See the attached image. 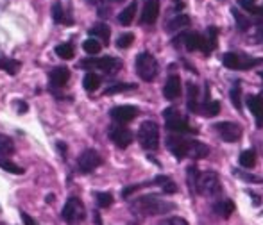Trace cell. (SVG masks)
Listing matches in <instances>:
<instances>
[{"label": "cell", "instance_id": "obj_27", "mask_svg": "<svg viewBox=\"0 0 263 225\" xmlns=\"http://www.w3.org/2000/svg\"><path fill=\"white\" fill-rule=\"evenodd\" d=\"M188 25H190V18H188L186 14H179V16H176L174 20H170L165 29L168 32H176V31H181V29L188 27Z\"/></svg>", "mask_w": 263, "mask_h": 225}, {"label": "cell", "instance_id": "obj_17", "mask_svg": "<svg viewBox=\"0 0 263 225\" xmlns=\"http://www.w3.org/2000/svg\"><path fill=\"white\" fill-rule=\"evenodd\" d=\"M49 79H50V86L63 88L70 80V70L66 66H58V68H54L49 73Z\"/></svg>", "mask_w": 263, "mask_h": 225}, {"label": "cell", "instance_id": "obj_11", "mask_svg": "<svg viewBox=\"0 0 263 225\" xmlns=\"http://www.w3.org/2000/svg\"><path fill=\"white\" fill-rule=\"evenodd\" d=\"M109 139L118 149H127L133 143V132L124 125H113L109 129Z\"/></svg>", "mask_w": 263, "mask_h": 225}, {"label": "cell", "instance_id": "obj_44", "mask_svg": "<svg viewBox=\"0 0 263 225\" xmlns=\"http://www.w3.org/2000/svg\"><path fill=\"white\" fill-rule=\"evenodd\" d=\"M22 220H24L25 225H38V223H36V220L32 218V216H29L27 213H22Z\"/></svg>", "mask_w": 263, "mask_h": 225}, {"label": "cell", "instance_id": "obj_37", "mask_svg": "<svg viewBox=\"0 0 263 225\" xmlns=\"http://www.w3.org/2000/svg\"><path fill=\"white\" fill-rule=\"evenodd\" d=\"M229 95H231L233 106H235V108L240 111V108H242V100H240V95H242V88H240V83L233 84V88H231V91H229Z\"/></svg>", "mask_w": 263, "mask_h": 225}, {"label": "cell", "instance_id": "obj_7", "mask_svg": "<svg viewBox=\"0 0 263 225\" xmlns=\"http://www.w3.org/2000/svg\"><path fill=\"white\" fill-rule=\"evenodd\" d=\"M222 63H224V66L229 70H249V68H254V66L261 65L263 59L246 57L235 52H226L224 56H222Z\"/></svg>", "mask_w": 263, "mask_h": 225}, {"label": "cell", "instance_id": "obj_46", "mask_svg": "<svg viewBox=\"0 0 263 225\" xmlns=\"http://www.w3.org/2000/svg\"><path fill=\"white\" fill-rule=\"evenodd\" d=\"M109 2H115V4H118V2H124V0H109Z\"/></svg>", "mask_w": 263, "mask_h": 225}, {"label": "cell", "instance_id": "obj_34", "mask_svg": "<svg viewBox=\"0 0 263 225\" xmlns=\"http://www.w3.org/2000/svg\"><path fill=\"white\" fill-rule=\"evenodd\" d=\"M83 49H84V52H86L88 56H95V54L101 52L102 45H101V42H97L95 38H88L86 42L83 43Z\"/></svg>", "mask_w": 263, "mask_h": 225}, {"label": "cell", "instance_id": "obj_21", "mask_svg": "<svg viewBox=\"0 0 263 225\" xmlns=\"http://www.w3.org/2000/svg\"><path fill=\"white\" fill-rule=\"evenodd\" d=\"M20 68H22V63L20 61L4 56V54H0V70H4V72L9 73V75H16V73L20 72Z\"/></svg>", "mask_w": 263, "mask_h": 225}, {"label": "cell", "instance_id": "obj_30", "mask_svg": "<svg viewBox=\"0 0 263 225\" xmlns=\"http://www.w3.org/2000/svg\"><path fill=\"white\" fill-rule=\"evenodd\" d=\"M101 77L97 75V73H93V72H88L86 75H84V79H83V86H84V90L86 91H97L99 90V86H101Z\"/></svg>", "mask_w": 263, "mask_h": 225}, {"label": "cell", "instance_id": "obj_9", "mask_svg": "<svg viewBox=\"0 0 263 225\" xmlns=\"http://www.w3.org/2000/svg\"><path fill=\"white\" fill-rule=\"evenodd\" d=\"M213 129L220 136L222 141L235 143L242 138V127L238 124H235V121H218V124L213 125Z\"/></svg>", "mask_w": 263, "mask_h": 225}, {"label": "cell", "instance_id": "obj_25", "mask_svg": "<svg viewBox=\"0 0 263 225\" xmlns=\"http://www.w3.org/2000/svg\"><path fill=\"white\" fill-rule=\"evenodd\" d=\"M199 108H201V104H199V90L194 83H188V109L192 113H199Z\"/></svg>", "mask_w": 263, "mask_h": 225}, {"label": "cell", "instance_id": "obj_4", "mask_svg": "<svg viewBox=\"0 0 263 225\" xmlns=\"http://www.w3.org/2000/svg\"><path fill=\"white\" fill-rule=\"evenodd\" d=\"M138 141L145 150H156L159 147V127L156 121H143L138 131Z\"/></svg>", "mask_w": 263, "mask_h": 225}, {"label": "cell", "instance_id": "obj_18", "mask_svg": "<svg viewBox=\"0 0 263 225\" xmlns=\"http://www.w3.org/2000/svg\"><path fill=\"white\" fill-rule=\"evenodd\" d=\"M210 154V149L204 143L197 141V139H190V145H188V157L192 159H204Z\"/></svg>", "mask_w": 263, "mask_h": 225}, {"label": "cell", "instance_id": "obj_39", "mask_svg": "<svg viewBox=\"0 0 263 225\" xmlns=\"http://www.w3.org/2000/svg\"><path fill=\"white\" fill-rule=\"evenodd\" d=\"M95 198H97L99 208H109V206H113V195L107 193V191H101V193H97L95 195Z\"/></svg>", "mask_w": 263, "mask_h": 225}, {"label": "cell", "instance_id": "obj_15", "mask_svg": "<svg viewBox=\"0 0 263 225\" xmlns=\"http://www.w3.org/2000/svg\"><path fill=\"white\" fill-rule=\"evenodd\" d=\"M163 95H165L166 100H176L181 95V79L177 75H170L165 83L163 88Z\"/></svg>", "mask_w": 263, "mask_h": 225}, {"label": "cell", "instance_id": "obj_40", "mask_svg": "<svg viewBox=\"0 0 263 225\" xmlns=\"http://www.w3.org/2000/svg\"><path fill=\"white\" fill-rule=\"evenodd\" d=\"M199 170L195 167H190L188 168V186H190V191L195 193L197 191V179H199Z\"/></svg>", "mask_w": 263, "mask_h": 225}, {"label": "cell", "instance_id": "obj_6", "mask_svg": "<svg viewBox=\"0 0 263 225\" xmlns=\"http://www.w3.org/2000/svg\"><path fill=\"white\" fill-rule=\"evenodd\" d=\"M163 118H165V125L170 132H176V134L194 132V129L188 125V120L177 111V109H174V108L165 109V111H163Z\"/></svg>", "mask_w": 263, "mask_h": 225}, {"label": "cell", "instance_id": "obj_10", "mask_svg": "<svg viewBox=\"0 0 263 225\" xmlns=\"http://www.w3.org/2000/svg\"><path fill=\"white\" fill-rule=\"evenodd\" d=\"M101 165H102L101 154H99L97 150H93V149L84 150V152L79 156V159H77V167H79L81 173H91V172H95V170L101 167Z\"/></svg>", "mask_w": 263, "mask_h": 225}, {"label": "cell", "instance_id": "obj_22", "mask_svg": "<svg viewBox=\"0 0 263 225\" xmlns=\"http://www.w3.org/2000/svg\"><path fill=\"white\" fill-rule=\"evenodd\" d=\"M90 36H91V38L97 39V42H99V39H102V43H104V45H107V43H109V36H111L109 25H106V24H97L95 27H91V29H90Z\"/></svg>", "mask_w": 263, "mask_h": 225}, {"label": "cell", "instance_id": "obj_35", "mask_svg": "<svg viewBox=\"0 0 263 225\" xmlns=\"http://www.w3.org/2000/svg\"><path fill=\"white\" fill-rule=\"evenodd\" d=\"M129 90H136V84L118 83V84H113V86L106 88L104 95H115V93H122V91H129Z\"/></svg>", "mask_w": 263, "mask_h": 225}, {"label": "cell", "instance_id": "obj_3", "mask_svg": "<svg viewBox=\"0 0 263 225\" xmlns=\"http://www.w3.org/2000/svg\"><path fill=\"white\" fill-rule=\"evenodd\" d=\"M61 216L66 222V225H81L84 222V218H86L84 204L77 197H70L68 200H66L65 208H63Z\"/></svg>", "mask_w": 263, "mask_h": 225}, {"label": "cell", "instance_id": "obj_16", "mask_svg": "<svg viewBox=\"0 0 263 225\" xmlns=\"http://www.w3.org/2000/svg\"><path fill=\"white\" fill-rule=\"evenodd\" d=\"M247 108H249V111L256 118L258 127H263V97H260V95H251L247 98Z\"/></svg>", "mask_w": 263, "mask_h": 225}, {"label": "cell", "instance_id": "obj_8", "mask_svg": "<svg viewBox=\"0 0 263 225\" xmlns=\"http://www.w3.org/2000/svg\"><path fill=\"white\" fill-rule=\"evenodd\" d=\"M197 193L204 195V197H215L220 193V180L215 172H204L199 173L197 179Z\"/></svg>", "mask_w": 263, "mask_h": 225}, {"label": "cell", "instance_id": "obj_42", "mask_svg": "<svg viewBox=\"0 0 263 225\" xmlns=\"http://www.w3.org/2000/svg\"><path fill=\"white\" fill-rule=\"evenodd\" d=\"M159 225H188V222L184 218H179V216H172V218L163 220Z\"/></svg>", "mask_w": 263, "mask_h": 225}, {"label": "cell", "instance_id": "obj_45", "mask_svg": "<svg viewBox=\"0 0 263 225\" xmlns=\"http://www.w3.org/2000/svg\"><path fill=\"white\" fill-rule=\"evenodd\" d=\"M14 106H18V109H20V114H24L25 111H27V104H25V102H22V100H18V102H14Z\"/></svg>", "mask_w": 263, "mask_h": 225}, {"label": "cell", "instance_id": "obj_20", "mask_svg": "<svg viewBox=\"0 0 263 225\" xmlns=\"http://www.w3.org/2000/svg\"><path fill=\"white\" fill-rule=\"evenodd\" d=\"M217 36H218L217 27H208L206 36H202V38H204V43H202V52H204L206 56L217 49Z\"/></svg>", "mask_w": 263, "mask_h": 225}, {"label": "cell", "instance_id": "obj_29", "mask_svg": "<svg viewBox=\"0 0 263 225\" xmlns=\"http://www.w3.org/2000/svg\"><path fill=\"white\" fill-rule=\"evenodd\" d=\"M52 18H54L55 24H65V25H72V24H73L72 18H68V16L65 14L61 2H55L54 6H52Z\"/></svg>", "mask_w": 263, "mask_h": 225}, {"label": "cell", "instance_id": "obj_14", "mask_svg": "<svg viewBox=\"0 0 263 225\" xmlns=\"http://www.w3.org/2000/svg\"><path fill=\"white\" fill-rule=\"evenodd\" d=\"M159 16V0H145L142 11V24L153 25Z\"/></svg>", "mask_w": 263, "mask_h": 225}, {"label": "cell", "instance_id": "obj_47", "mask_svg": "<svg viewBox=\"0 0 263 225\" xmlns=\"http://www.w3.org/2000/svg\"><path fill=\"white\" fill-rule=\"evenodd\" d=\"M176 2H179V0H176Z\"/></svg>", "mask_w": 263, "mask_h": 225}, {"label": "cell", "instance_id": "obj_2", "mask_svg": "<svg viewBox=\"0 0 263 225\" xmlns=\"http://www.w3.org/2000/svg\"><path fill=\"white\" fill-rule=\"evenodd\" d=\"M158 72H159V66L153 54L149 52L138 54V57H136V73H138L140 79L145 80V83H153L158 77Z\"/></svg>", "mask_w": 263, "mask_h": 225}, {"label": "cell", "instance_id": "obj_26", "mask_svg": "<svg viewBox=\"0 0 263 225\" xmlns=\"http://www.w3.org/2000/svg\"><path fill=\"white\" fill-rule=\"evenodd\" d=\"M14 154V143L9 136L0 134V159H7Z\"/></svg>", "mask_w": 263, "mask_h": 225}, {"label": "cell", "instance_id": "obj_12", "mask_svg": "<svg viewBox=\"0 0 263 225\" xmlns=\"http://www.w3.org/2000/svg\"><path fill=\"white\" fill-rule=\"evenodd\" d=\"M188 145H190V139H184L181 136H168L166 138V147L174 154L176 159H184L188 157Z\"/></svg>", "mask_w": 263, "mask_h": 225}, {"label": "cell", "instance_id": "obj_36", "mask_svg": "<svg viewBox=\"0 0 263 225\" xmlns=\"http://www.w3.org/2000/svg\"><path fill=\"white\" fill-rule=\"evenodd\" d=\"M0 168L6 170V172H9V173H14V175H22V173H25L24 168L18 167L16 163H13V161H9V159H0Z\"/></svg>", "mask_w": 263, "mask_h": 225}, {"label": "cell", "instance_id": "obj_43", "mask_svg": "<svg viewBox=\"0 0 263 225\" xmlns=\"http://www.w3.org/2000/svg\"><path fill=\"white\" fill-rule=\"evenodd\" d=\"M235 173L240 177V179H243V180H253V182H263V179H258V177H254V175H247V173L236 172V170H235Z\"/></svg>", "mask_w": 263, "mask_h": 225}, {"label": "cell", "instance_id": "obj_1", "mask_svg": "<svg viewBox=\"0 0 263 225\" xmlns=\"http://www.w3.org/2000/svg\"><path fill=\"white\" fill-rule=\"evenodd\" d=\"M131 206H133V209L142 216L166 215V213H170V211L176 209V206L174 204L161 200V198L156 197V195H145V197H140V198H136Z\"/></svg>", "mask_w": 263, "mask_h": 225}, {"label": "cell", "instance_id": "obj_23", "mask_svg": "<svg viewBox=\"0 0 263 225\" xmlns=\"http://www.w3.org/2000/svg\"><path fill=\"white\" fill-rule=\"evenodd\" d=\"M213 211L220 218H229L233 215V211H235V204H233V200H218L213 204Z\"/></svg>", "mask_w": 263, "mask_h": 225}, {"label": "cell", "instance_id": "obj_19", "mask_svg": "<svg viewBox=\"0 0 263 225\" xmlns=\"http://www.w3.org/2000/svg\"><path fill=\"white\" fill-rule=\"evenodd\" d=\"M181 38H183L184 47H186L190 52H195V50H202V43H204V38H202V34H199V32H188V34H183Z\"/></svg>", "mask_w": 263, "mask_h": 225}, {"label": "cell", "instance_id": "obj_32", "mask_svg": "<svg viewBox=\"0 0 263 225\" xmlns=\"http://www.w3.org/2000/svg\"><path fill=\"white\" fill-rule=\"evenodd\" d=\"M256 165V152L254 150H243L240 154V167L243 168H253Z\"/></svg>", "mask_w": 263, "mask_h": 225}, {"label": "cell", "instance_id": "obj_24", "mask_svg": "<svg viewBox=\"0 0 263 225\" xmlns=\"http://www.w3.org/2000/svg\"><path fill=\"white\" fill-rule=\"evenodd\" d=\"M153 186H159L163 190V193H168V195H172V193H176L177 191V186H176V182H174L170 177H166V175H158L156 179L153 180Z\"/></svg>", "mask_w": 263, "mask_h": 225}, {"label": "cell", "instance_id": "obj_31", "mask_svg": "<svg viewBox=\"0 0 263 225\" xmlns=\"http://www.w3.org/2000/svg\"><path fill=\"white\" fill-rule=\"evenodd\" d=\"M202 111L204 116H217L218 113H220V104H218L217 100H206L204 104L199 108V113Z\"/></svg>", "mask_w": 263, "mask_h": 225}, {"label": "cell", "instance_id": "obj_13", "mask_svg": "<svg viewBox=\"0 0 263 225\" xmlns=\"http://www.w3.org/2000/svg\"><path fill=\"white\" fill-rule=\"evenodd\" d=\"M109 116L117 124H129L138 116V108H135V106H117L109 111Z\"/></svg>", "mask_w": 263, "mask_h": 225}, {"label": "cell", "instance_id": "obj_41", "mask_svg": "<svg viewBox=\"0 0 263 225\" xmlns=\"http://www.w3.org/2000/svg\"><path fill=\"white\" fill-rule=\"evenodd\" d=\"M133 42H135V36H133L131 32H125V34H122L120 38L117 39V47L118 49H129V47L133 45Z\"/></svg>", "mask_w": 263, "mask_h": 225}, {"label": "cell", "instance_id": "obj_28", "mask_svg": "<svg viewBox=\"0 0 263 225\" xmlns=\"http://www.w3.org/2000/svg\"><path fill=\"white\" fill-rule=\"evenodd\" d=\"M136 7H138V4L136 2H131L127 7H125L124 11H122L120 14H118V22H120L122 25H131L133 20H135V14H136Z\"/></svg>", "mask_w": 263, "mask_h": 225}, {"label": "cell", "instance_id": "obj_5", "mask_svg": "<svg viewBox=\"0 0 263 225\" xmlns=\"http://www.w3.org/2000/svg\"><path fill=\"white\" fill-rule=\"evenodd\" d=\"M81 68L84 70H101L104 73H115L122 68V61L117 57H90V59H83L79 63Z\"/></svg>", "mask_w": 263, "mask_h": 225}, {"label": "cell", "instance_id": "obj_38", "mask_svg": "<svg viewBox=\"0 0 263 225\" xmlns=\"http://www.w3.org/2000/svg\"><path fill=\"white\" fill-rule=\"evenodd\" d=\"M233 16H235V20H236V27H238L242 32H246L247 29L251 27V22L247 20V18L243 16V14L240 13L238 9H233Z\"/></svg>", "mask_w": 263, "mask_h": 225}, {"label": "cell", "instance_id": "obj_33", "mask_svg": "<svg viewBox=\"0 0 263 225\" xmlns=\"http://www.w3.org/2000/svg\"><path fill=\"white\" fill-rule=\"evenodd\" d=\"M55 54H58V56L61 57V59H65V61H68V59L73 57L76 50H73L72 43H61V45L55 47Z\"/></svg>", "mask_w": 263, "mask_h": 225}]
</instances>
